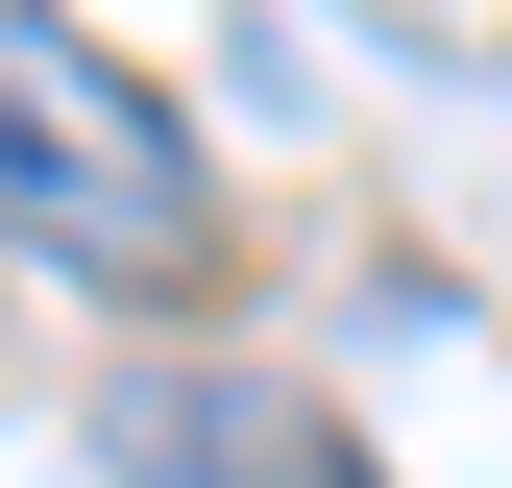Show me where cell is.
Returning a JSON list of instances; mask_svg holds the SVG:
<instances>
[{"instance_id": "6da1fadb", "label": "cell", "mask_w": 512, "mask_h": 488, "mask_svg": "<svg viewBox=\"0 0 512 488\" xmlns=\"http://www.w3.org/2000/svg\"><path fill=\"white\" fill-rule=\"evenodd\" d=\"M0 244H49V269H196V122H171L122 49H74V25H0Z\"/></svg>"}, {"instance_id": "7a4b0ae2", "label": "cell", "mask_w": 512, "mask_h": 488, "mask_svg": "<svg viewBox=\"0 0 512 488\" xmlns=\"http://www.w3.org/2000/svg\"><path fill=\"white\" fill-rule=\"evenodd\" d=\"M98 464H122V488H366V440H317L293 391H220V366L98 391Z\"/></svg>"}]
</instances>
